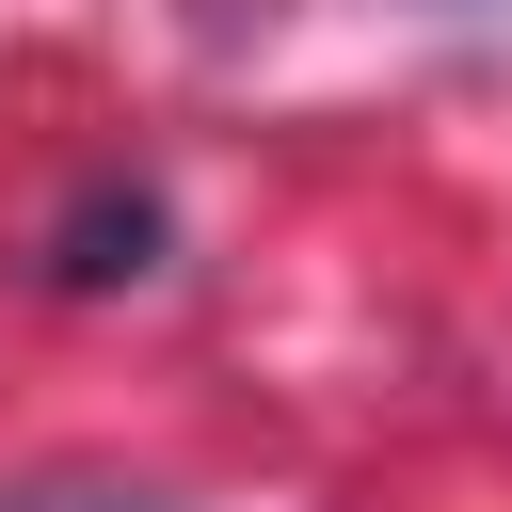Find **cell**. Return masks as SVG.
<instances>
[{"mask_svg": "<svg viewBox=\"0 0 512 512\" xmlns=\"http://www.w3.org/2000/svg\"><path fill=\"white\" fill-rule=\"evenodd\" d=\"M64 512H144V496H64Z\"/></svg>", "mask_w": 512, "mask_h": 512, "instance_id": "7a4b0ae2", "label": "cell"}, {"mask_svg": "<svg viewBox=\"0 0 512 512\" xmlns=\"http://www.w3.org/2000/svg\"><path fill=\"white\" fill-rule=\"evenodd\" d=\"M112 272H160V208L128 192V208H80V240H64V288H112Z\"/></svg>", "mask_w": 512, "mask_h": 512, "instance_id": "6da1fadb", "label": "cell"}]
</instances>
